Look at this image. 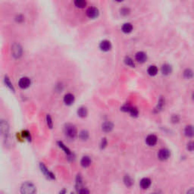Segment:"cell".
I'll return each instance as SVG.
<instances>
[{
    "instance_id": "1",
    "label": "cell",
    "mask_w": 194,
    "mask_h": 194,
    "mask_svg": "<svg viewBox=\"0 0 194 194\" xmlns=\"http://www.w3.org/2000/svg\"><path fill=\"white\" fill-rule=\"evenodd\" d=\"M64 132H65V136L68 139H70V140L75 139V137H77V128H76V127L74 124H67L65 126Z\"/></svg>"
},
{
    "instance_id": "2",
    "label": "cell",
    "mask_w": 194,
    "mask_h": 194,
    "mask_svg": "<svg viewBox=\"0 0 194 194\" xmlns=\"http://www.w3.org/2000/svg\"><path fill=\"white\" fill-rule=\"evenodd\" d=\"M21 193L26 194L35 193L36 192V189L34 183L30 181H26L22 183L21 187Z\"/></svg>"
},
{
    "instance_id": "3",
    "label": "cell",
    "mask_w": 194,
    "mask_h": 194,
    "mask_svg": "<svg viewBox=\"0 0 194 194\" xmlns=\"http://www.w3.org/2000/svg\"><path fill=\"white\" fill-rule=\"evenodd\" d=\"M22 53H23V49H22V47L20 44L14 43L11 46V54H12L14 58L18 59V58L21 57Z\"/></svg>"
},
{
    "instance_id": "4",
    "label": "cell",
    "mask_w": 194,
    "mask_h": 194,
    "mask_svg": "<svg viewBox=\"0 0 194 194\" xmlns=\"http://www.w3.org/2000/svg\"><path fill=\"white\" fill-rule=\"evenodd\" d=\"M171 156V152L168 149L163 148L161 149L158 153V158L161 161H166Z\"/></svg>"
},
{
    "instance_id": "5",
    "label": "cell",
    "mask_w": 194,
    "mask_h": 194,
    "mask_svg": "<svg viewBox=\"0 0 194 194\" xmlns=\"http://www.w3.org/2000/svg\"><path fill=\"white\" fill-rule=\"evenodd\" d=\"M40 170H41L42 173H43L46 177L48 179H50V180H54L56 179V177H55V174L52 172H51L50 171H48V169L46 167V165L43 163L40 164Z\"/></svg>"
},
{
    "instance_id": "6",
    "label": "cell",
    "mask_w": 194,
    "mask_h": 194,
    "mask_svg": "<svg viewBox=\"0 0 194 194\" xmlns=\"http://www.w3.org/2000/svg\"><path fill=\"white\" fill-rule=\"evenodd\" d=\"M31 81L29 77H21L19 81H18V85L21 89H27L28 88L29 86H31Z\"/></svg>"
},
{
    "instance_id": "7",
    "label": "cell",
    "mask_w": 194,
    "mask_h": 194,
    "mask_svg": "<svg viewBox=\"0 0 194 194\" xmlns=\"http://www.w3.org/2000/svg\"><path fill=\"white\" fill-rule=\"evenodd\" d=\"M86 15L91 19L97 18L99 16V10L95 7H90L86 10Z\"/></svg>"
},
{
    "instance_id": "8",
    "label": "cell",
    "mask_w": 194,
    "mask_h": 194,
    "mask_svg": "<svg viewBox=\"0 0 194 194\" xmlns=\"http://www.w3.org/2000/svg\"><path fill=\"white\" fill-rule=\"evenodd\" d=\"M9 126L7 121L4 120H0V134L6 135L9 133Z\"/></svg>"
},
{
    "instance_id": "9",
    "label": "cell",
    "mask_w": 194,
    "mask_h": 194,
    "mask_svg": "<svg viewBox=\"0 0 194 194\" xmlns=\"http://www.w3.org/2000/svg\"><path fill=\"white\" fill-rule=\"evenodd\" d=\"M157 141H158V138L154 134H149L146 139V143L149 146H154L157 143Z\"/></svg>"
},
{
    "instance_id": "10",
    "label": "cell",
    "mask_w": 194,
    "mask_h": 194,
    "mask_svg": "<svg viewBox=\"0 0 194 194\" xmlns=\"http://www.w3.org/2000/svg\"><path fill=\"white\" fill-rule=\"evenodd\" d=\"M74 100H75V97L73 94L71 93H67L65 94V96H64V103L67 106H71L73 105V103H74Z\"/></svg>"
},
{
    "instance_id": "11",
    "label": "cell",
    "mask_w": 194,
    "mask_h": 194,
    "mask_svg": "<svg viewBox=\"0 0 194 194\" xmlns=\"http://www.w3.org/2000/svg\"><path fill=\"white\" fill-rule=\"evenodd\" d=\"M99 48L103 52H108L111 48V44L108 40H103L99 44Z\"/></svg>"
},
{
    "instance_id": "12",
    "label": "cell",
    "mask_w": 194,
    "mask_h": 194,
    "mask_svg": "<svg viewBox=\"0 0 194 194\" xmlns=\"http://www.w3.org/2000/svg\"><path fill=\"white\" fill-rule=\"evenodd\" d=\"M114 128V124L111 121H106L102 124V130L105 133H109L111 132Z\"/></svg>"
},
{
    "instance_id": "13",
    "label": "cell",
    "mask_w": 194,
    "mask_h": 194,
    "mask_svg": "<svg viewBox=\"0 0 194 194\" xmlns=\"http://www.w3.org/2000/svg\"><path fill=\"white\" fill-rule=\"evenodd\" d=\"M152 183V180L148 178H143L142 180H140V186L143 190H146L150 187Z\"/></svg>"
},
{
    "instance_id": "14",
    "label": "cell",
    "mask_w": 194,
    "mask_h": 194,
    "mask_svg": "<svg viewBox=\"0 0 194 194\" xmlns=\"http://www.w3.org/2000/svg\"><path fill=\"white\" fill-rule=\"evenodd\" d=\"M136 61L140 63H144L147 60V56L145 52H138L135 56Z\"/></svg>"
},
{
    "instance_id": "15",
    "label": "cell",
    "mask_w": 194,
    "mask_h": 194,
    "mask_svg": "<svg viewBox=\"0 0 194 194\" xmlns=\"http://www.w3.org/2000/svg\"><path fill=\"white\" fill-rule=\"evenodd\" d=\"M161 71H162V73L164 75H169V74H171V72H172V67L170 65H168V64H165V65H163L162 66Z\"/></svg>"
},
{
    "instance_id": "16",
    "label": "cell",
    "mask_w": 194,
    "mask_h": 194,
    "mask_svg": "<svg viewBox=\"0 0 194 194\" xmlns=\"http://www.w3.org/2000/svg\"><path fill=\"white\" fill-rule=\"evenodd\" d=\"M91 163H92L91 158H90L89 156H87V155L83 156L81 160V166L83 168L89 167V166L91 165Z\"/></svg>"
},
{
    "instance_id": "17",
    "label": "cell",
    "mask_w": 194,
    "mask_h": 194,
    "mask_svg": "<svg viewBox=\"0 0 194 194\" xmlns=\"http://www.w3.org/2000/svg\"><path fill=\"white\" fill-rule=\"evenodd\" d=\"M58 146H59V147L61 148V149H62L63 151H64L65 153H66L67 155H68V156L69 158H72V155H72L70 149H69L67 147V146L65 145V144L63 143L62 142H61V141H59V142H58Z\"/></svg>"
},
{
    "instance_id": "18",
    "label": "cell",
    "mask_w": 194,
    "mask_h": 194,
    "mask_svg": "<svg viewBox=\"0 0 194 194\" xmlns=\"http://www.w3.org/2000/svg\"><path fill=\"white\" fill-rule=\"evenodd\" d=\"M77 115H78L80 118L86 117V115L88 114L87 109H86V107H84V106H81V107H80V108L77 109Z\"/></svg>"
},
{
    "instance_id": "19",
    "label": "cell",
    "mask_w": 194,
    "mask_h": 194,
    "mask_svg": "<svg viewBox=\"0 0 194 194\" xmlns=\"http://www.w3.org/2000/svg\"><path fill=\"white\" fill-rule=\"evenodd\" d=\"M121 30H122L123 32L125 33V34H130V33L132 32V31H133V25L130 23L124 24L122 27H121Z\"/></svg>"
},
{
    "instance_id": "20",
    "label": "cell",
    "mask_w": 194,
    "mask_h": 194,
    "mask_svg": "<svg viewBox=\"0 0 194 194\" xmlns=\"http://www.w3.org/2000/svg\"><path fill=\"white\" fill-rule=\"evenodd\" d=\"M165 106V99L161 97L158 102L156 108H155V112H159L161 110H162L163 107Z\"/></svg>"
},
{
    "instance_id": "21",
    "label": "cell",
    "mask_w": 194,
    "mask_h": 194,
    "mask_svg": "<svg viewBox=\"0 0 194 194\" xmlns=\"http://www.w3.org/2000/svg\"><path fill=\"white\" fill-rule=\"evenodd\" d=\"M184 134L187 137H192L193 136V128L192 125L187 126L184 129Z\"/></svg>"
},
{
    "instance_id": "22",
    "label": "cell",
    "mask_w": 194,
    "mask_h": 194,
    "mask_svg": "<svg viewBox=\"0 0 194 194\" xmlns=\"http://www.w3.org/2000/svg\"><path fill=\"white\" fill-rule=\"evenodd\" d=\"M147 73L150 76H155L158 74V68L155 65H151L147 69Z\"/></svg>"
},
{
    "instance_id": "23",
    "label": "cell",
    "mask_w": 194,
    "mask_h": 194,
    "mask_svg": "<svg viewBox=\"0 0 194 194\" xmlns=\"http://www.w3.org/2000/svg\"><path fill=\"white\" fill-rule=\"evenodd\" d=\"M74 6L78 9H83L86 6V0H74Z\"/></svg>"
},
{
    "instance_id": "24",
    "label": "cell",
    "mask_w": 194,
    "mask_h": 194,
    "mask_svg": "<svg viewBox=\"0 0 194 194\" xmlns=\"http://www.w3.org/2000/svg\"><path fill=\"white\" fill-rule=\"evenodd\" d=\"M128 112H129L130 115H131L132 117H137L138 116L139 111L136 107H133V106H130L129 109H128Z\"/></svg>"
},
{
    "instance_id": "25",
    "label": "cell",
    "mask_w": 194,
    "mask_h": 194,
    "mask_svg": "<svg viewBox=\"0 0 194 194\" xmlns=\"http://www.w3.org/2000/svg\"><path fill=\"white\" fill-rule=\"evenodd\" d=\"M124 182L128 187H131L133 184V180L129 175H126L124 178Z\"/></svg>"
},
{
    "instance_id": "26",
    "label": "cell",
    "mask_w": 194,
    "mask_h": 194,
    "mask_svg": "<svg viewBox=\"0 0 194 194\" xmlns=\"http://www.w3.org/2000/svg\"><path fill=\"white\" fill-rule=\"evenodd\" d=\"M124 63L126 64V65L131 67V68H134L135 67L134 61H133V60L131 58L129 57V56H127V57L124 58Z\"/></svg>"
},
{
    "instance_id": "27",
    "label": "cell",
    "mask_w": 194,
    "mask_h": 194,
    "mask_svg": "<svg viewBox=\"0 0 194 194\" xmlns=\"http://www.w3.org/2000/svg\"><path fill=\"white\" fill-rule=\"evenodd\" d=\"M79 137L82 140H86L89 138V132L86 131V130H83V131H81Z\"/></svg>"
},
{
    "instance_id": "28",
    "label": "cell",
    "mask_w": 194,
    "mask_h": 194,
    "mask_svg": "<svg viewBox=\"0 0 194 194\" xmlns=\"http://www.w3.org/2000/svg\"><path fill=\"white\" fill-rule=\"evenodd\" d=\"M183 77H185L186 79H191L193 77V71L190 69H186L183 71Z\"/></svg>"
},
{
    "instance_id": "29",
    "label": "cell",
    "mask_w": 194,
    "mask_h": 194,
    "mask_svg": "<svg viewBox=\"0 0 194 194\" xmlns=\"http://www.w3.org/2000/svg\"><path fill=\"white\" fill-rule=\"evenodd\" d=\"M4 81H5V83H6V86H7L8 87H9V88L10 89V90H12V91H14V86H13V85H12V83H11V81H10V79H9V78L7 77V76H6V77H5V79H4Z\"/></svg>"
},
{
    "instance_id": "30",
    "label": "cell",
    "mask_w": 194,
    "mask_h": 194,
    "mask_svg": "<svg viewBox=\"0 0 194 194\" xmlns=\"http://www.w3.org/2000/svg\"><path fill=\"white\" fill-rule=\"evenodd\" d=\"M46 123L48 128H53V121H52V118H51V116L49 115H47L46 116Z\"/></svg>"
},
{
    "instance_id": "31",
    "label": "cell",
    "mask_w": 194,
    "mask_h": 194,
    "mask_svg": "<svg viewBox=\"0 0 194 194\" xmlns=\"http://www.w3.org/2000/svg\"><path fill=\"white\" fill-rule=\"evenodd\" d=\"M121 14H122L123 16H127L130 14V10L128 8H123L121 9Z\"/></svg>"
},
{
    "instance_id": "32",
    "label": "cell",
    "mask_w": 194,
    "mask_h": 194,
    "mask_svg": "<svg viewBox=\"0 0 194 194\" xmlns=\"http://www.w3.org/2000/svg\"><path fill=\"white\" fill-rule=\"evenodd\" d=\"M15 20H16V21L18 22V23H22V22L24 21V18L22 14H18V15H17V16L15 17Z\"/></svg>"
},
{
    "instance_id": "33",
    "label": "cell",
    "mask_w": 194,
    "mask_h": 194,
    "mask_svg": "<svg viewBox=\"0 0 194 194\" xmlns=\"http://www.w3.org/2000/svg\"><path fill=\"white\" fill-rule=\"evenodd\" d=\"M187 149H188L189 151L190 152H193V149H194V144H193V142H190L188 143V144H187Z\"/></svg>"
},
{
    "instance_id": "34",
    "label": "cell",
    "mask_w": 194,
    "mask_h": 194,
    "mask_svg": "<svg viewBox=\"0 0 194 194\" xmlns=\"http://www.w3.org/2000/svg\"><path fill=\"white\" fill-rule=\"evenodd\" d=\"M106 146H107V140H106V138L102 139V141H101V143H100L101 149H104V148H106Z\"/></svg>"
},
{
    "instance_id": "35",
    "label": "cell",
    "mask_w": 194,
    "mask_h": 194,
    "mask_svg": "<svg viewBox=\"0 0 194 194\" xmlns=\"http://www.w3.org/2000/svg\"><path fill=\"white\" fill-rule=\"evenodd\" d=\"M171 120H172V121L174 123L178 122V121H179V117H178V115H174L172 116V118H171Z\"/></svg>"
},
{
    "instance_id": "36",
    "label": "cell",
    "mask_w": 194,
    "mask_h": 194,
    "mask_svg": "<svg viewBox=\"0 0 194 194\" xmlns=\"http://www.w3.org/2000/svg\"><path fill=\"white\" fill-rule=\"evenodd\" d=\"M115 1H117V2H122L124 0H115Z\"/></svg>"
}]
</instances>
